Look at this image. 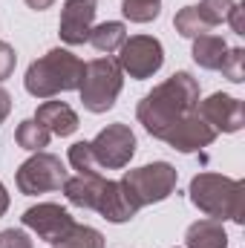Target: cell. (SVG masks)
I'll return each instance as SVG.
<instances>
[{
    "instance_id": "cell-1",
    "label": "cell",
    "mask_w": 245,
    "mask_h": 248,
    "mask_svg": "<svg viewBox=\"0 0 245 248\" xmlns=\"http://www.w3.org/2000/svg\"><path fill=\"white\" fill-rule=\"evenodd\" d=\"M199 107V81L190 72H173L168 81L153 87L136 107L138 124L153 136L165 139L170 127Z\"/></svg>"
},
{
    "instance_id": "cell-2",
    "label": "cell",
    "mask_w": 245,
    "mask_h": 248,
    "mask_svg": "<svg viewBox=\"0 0 245 248\" xmlns=\"http://www.w3.org/2000/svg\"><path fill=\"white\" fill-rule=\"evenodd\" d=\"M84 69H87V63L78 55H72L69 49H49L44 58L29 63L23 87H26L29 95L46 101L58 93L78 90L81 81H84Z\"/></svg>"
},
{
    "instance_id": "cell-3",
    "label": "cell",
    "mask_w": 245,
    "mask_h": 248,
    "mask_svg": "<svg viewBox=\"0 0 245 248\" xmlns=\"http://www.w3.org/2000/svg\"><path fill=\"white\" fill-rule=\"evenodd\" d=\"M190 202L211 219L245 222V185L222 173H199L190 179Z\"/></svg>"
},
{
    "instance_id": "cell-4",
    "label": "cell",
    "mask_w": 245,
    "mask_h": 248,
    "mask_svg": "<svg viewBox=\"0 0 245 248\" xmlns=\"http://www.w3.org/2000/svg\"><path fill=\"white\" fill-rule=\"evenodd\" d=\"M122 87H124V72H122V66H119V61H113L110 55L95 58V61L87 63L84 81L78 87L81 104L90 113H107L116 104Z\"/></svg>"
},
{
    "instance_id": "cell-5",
    "label": "cell",
    "mask_w": 245,
    "mask_h": 248,
    "mask_svg": "<svg viewBox=\"0 0 245 248\" xmlns=\"http://www.w3.org/2000/svg\"><path fill=\"white\" fill-rule=\"evenodd\" d=\"M124 190L130 193L133 205L141 211L144 205H153V202H165L179 182V173L173 165L168 162H153V165H144V168H136V170H127L122 179Z\"/></svg>"
},
{
    "instance_id": "cell-6",
    "label": "cell",
    "mask_w": 245,
    "mask_h": 248,
    "mask_svg": "<svg viewBox=\"0 0 245 248\" xmlns=\"http://www.w3.org/2000/svg\"><path fill=\"white\" fill-rule=\"evenodd\" d=\"M69 179L63 162L55 153H44L38 150L35 156H29L20 168H17V190L26 193V196H38V193H52V190H61L63 182Z\"/></svg>"
},
{
    "instance_id": "cell-7",
    "label": "cell",
    "mask_w": 245,
    "mask_h": 248,
    "mask_svg": "<svg viewBox=\"0 0 245 248\" xmlns=\"http://www.w3.org/2000/svg\"><path fill=\"white\" fill-rule=\"evenodd\" d=\"M90 150L98 162L101 170H122L130 165L133 153H136V133L127 124H107L92 141Z\"/></svg>"
},
{
    "instance_id": "cell-8",
    "label": "cell",
    "mask_w": 245,
    "mask_h": 248,
    "mask_svg": "<svg viewBox=\"0 0 245 248\" xmlns=\"http://www.w3.org/2000/svg\"><path fill=\"white\" fill-rule=\"evenodd\" d=\"M165 63V49L162 41L153 35H133L127 38L119 49V66L136 81H144L150 75H156Z\"/></svg>"
},
{
    "instance_id": "cell-9",
    "label": "cell",
    "mask_w": 245,
    "mask_h": 248,
    "mask_svg": "<svg viewBox=\"0 0 245 248\" xmlns=\"http://www.w3.org/2000/svg\"><path fill=\"white\" fill-rule=\"evenodd\" d=\"M20 219H23V225L29 231H35L49 246H61L63 240L69 237L72 225H75V219L69 217V211L61 208V205H55V202H41V205L23 211Z\"/></svg>"
},
{
    "instance_id": "cell-10",
    "label": "cell",
    "mask_w": 245,
    "mask_h": 248,
    "mask_svg": "<svg viewBox=\"0 0 245 248\" xmlns=\"http://www.w3.org/2000/svg\"><path fill=\"white\" fill-rule=\"evenodd\" d=\"M162 141H168L179 153H196V150H202V147L216 141V130L199 116V110H193V113H187L184 119H179L173 124L170 133Z\"/></svg>"
},
{
    "instance_id": "cell-11",
    "label": "cell",
    "mask_w": 245,
    "mask_h": 248,
    "mask_svg": "<svg viewBox=\"0 0 245 248\" xmlns=\"http://www.w3.org/2000/svg\"><path fill=\"white\" fill-rule=\"evenodd\" d=\"M95 12H98V0H66L61 9V23H58V35L63 44L69 46L87 44Z\"/></svg>"
},
{
    "instance_id": "cell-12",
    "label": "cell",
    "mask_w": 245,
    "mask_h": 248,
    "mask_svg": "<svg viewBox=\"0 0 245 248\" xmlns=\"http://www.w3.org/2000/svg\"><path fill=\"white\" fill-rule=\"evenodd\" d=\"M196 110L216 133H237V130H243V124H245L243 101L234 98V95H225V93L208 95Z\"/></svg>"
},
{
    "instance_id": "cell-13",
    "label": "cell",
    "mask_w": 245,
    "mask_h": 248,
    "mask_svg": "<svg viewBox=\"0 0 245 248\" xmlns=\"http://www.w3.org/2000/svg\"><path fill=\"white\" fill-rule=\"evenodd\" d=\"M95 211H98L107 222H116V225L130 222V219L138 214V208L133 205V199H130V193L124 190V185L122 182H113V179L104 182V190H101V196H98Z\"/></svg>"
},
{
    "instance_id": "cell-14",
    "label": "cell",
    "mask_w": 245,
    "mask_h": 248,
    "mask_svg": "<svg viewBox=\"0 0 245 248\" xmlns=\"http://www.w3.org/2000/svg\"><path fill=\"white\" fill-rule=\"evenodd\" d=\"M104 176L101 173H78V176H69L66 182H63V196H66V202L69 205H75V208H90V211H95V205H98V196H101V190H104Z\"/></svg>"
},
{
    "instance_id": "cell-15",
    "label": "cell",
    "mask_w": 245,
    "mask_h": 248,
    "mask_svg": "<svg viewBox=\"0 0 245 248\" xmlns=\"http://www.w3.org/2000/svg\"><path fill=\"white\" fill-rule=\"evenodd\" d=\"M35 122H41L52 136H72L78 130V116L69 104L63 101H44L35 113Z\"/></svg>"
},
{
    "instance_id": "cell-16",
    "label": "cell",
    "mask_w": 245,
    "mask_h": 248,
    "mask_svg": "<svg viewBox=\"0 0 245 248\" xmlns=\"http://www.w3.org/2000/svg\"><path fill=\"white\" fill-rule=\"evenodd\" d=\"M187 248H228V234L222 228V219H199L184 234Z\"/></svg>"
},
{
    "instance_id": "cell-17",
    "label": "cell",
    "mask_w": 245,
    "mask_h": 248,
    "mask_svg": "<svg viewBox=\"0 0 245 248\" xmlns=\"http://www.w3.org/2000/svg\"><path fill=\"white\" fill-rule=\"evenodd\" d=\"M228 44H225V38H219V35H199V38H193V61L199 63L202 69H219L222 61H225V55H228Z\"/></svg>"
},
{
    "instance_id": "cell-18",
    "label": "cell",
    "mask_w": 245,
    "mask_h": 248,
    "mask_svg": "<svg viewBox=\"0 0 245 248\" xmlns=\"http://www.w3.org/2000/svg\"><path fill=\"white\" fill-rule=\"evenodd\" d=\"M98 52H119L122 44L127 41V26L122 20H107V23H98L90 29V38H87Z\"/></svg>"
},
{
    "instance_id": "cell-19",
    "label": "cell",
    "mask_w": 245,
    "mask_h": 248,
    "mask_svg": "<svg viewBox=\"0 0 245 248\" xmlns=\"http://www.w3.org/2000/svg\"><path fill=\"white\" fill-rule=\"evenodd\" d=\"M49 139H52V133H49L41 122H35V119L20 122L17 124V130H15V141H17L23 150H32V153L44 150V147L49 144Z\"/></svg>"
},
{
    "instance_id": "cell-20",
    "label": "cell",
    "mask_w": 245,
    "mask_h": 248,
    "mask_svg": "<svg viewBox=\"0 0 245 248\" xmlns=\"http://www.w3.org/2000/svg\"><path fill=\"white\" fill-rule=\"evenodd\" d=\"M173 26H176V32L182 35V38H199V35H208L211 29L205 26V20L199 17V12H196V6H184L176 12V17H173Z\"/></svg>"
},
{
    "instance_id": "cell-21",
    "label": "cell",
    "mask_w": 245,
    "mask_h": 248,
    "mask_svg": "<svg viewBox=\"0 0 245 248\" xmlns=\"http://www.w3.org/2000/svg\"><path fill=\"white\" fill-rule=\"evenodd\" d=\"M122 12L130 23H150L162 12V0H124Z\"/></svg>"
},
{
    "instance_id": "cell-22",
    "label": "cell",
    "mask_w": 245,
    "mask_h": 248,
    "mask_svg": "<svg viewBox=\"0 0 245 248\" xmlns=\"http://www.w3.org/2000/svg\"><path fill=\"white\" fill-rule=\"evenodd\" d=\"M234 6H237V0H199L196 12H199V17L205 20V26L214 29V26H219V23L228 20V15H231Z\"/></svg>"
},
{
    "instance_id": "cell-23",
    "label": "cell",
    "mask_w": 245,
    "mask_h": 248,
    "mask_svg": "<svg viewBox=\"0 0 245 248\" xmlns=\"http://www.w3.org/2000/svg\"><path fill=\"white\" fill-rule=\"evenodd\" d=\"M58 248H104V237H101V231L75 222L72 231H69V237H66Z\"/></svg>"
},
{
    "instance_id": "cell-24",
    "label": "cell",
    "mask_w": 245,
    "mask_h": 248,
    "mask_svg": "<svg viewBox=\"0 0 245 248\" xmlns=\"http://www.w3.org/2000/svg\"><path fill=\"white\" fill-rule=\"evenodd\" d=\"M66 159H69V165L78 173H101V168H98V162H95V156L90 150V141H75L69 147V156Z\"/></svg>"
},
{
    "instance_id": "cell-25",
    "label": "cell",
    "mask_w": 245,
    "mask_h": 248,
    "mask_svg": "<svg viewBox=\"0 0 245 248\" xmlns=\"http://www.w3.org/2000/svg\"><path fill=\"white\" fill-rule=\"evenodd\" d=\"M243 63H245V49L243 46H234V49H228V55H225V61H222V75L231 81V84H243L245 81V69H243Z\"/></svg>"
},
{
    "instance_id": "cell-26",
    "label": "cell",
    "mask_w": 245,
    "mask_h": 248,
    "mask_svg": "<svg viewBox=\"0 0 245 248\" xmlns=\"http://www.w3.org/2000/svg\"><path fill=\"white\" fill-rule=\"evenodd\" d=\"M0 248H35V243L29 240L26 231H20V228H6V231H0Z\"/></svg>"
},
{
    "instance_id": "cell-27",
    "label": "cell",
    "mask_w": 245,
    "mask_h": 248,
    "mask_svg": "<svg viewBox=\"0 0 245 248\" xmlns=\"http://www.w3.org/2000/svg\"><path fill=\"white\" fill-rule=\"evenodd\" d=\"M15 63H17L15 49H12L6 41H0V81H6V78L15 72Z\"/></svg>"
},
{
    "instance_id": "cell-28",
    "label": "cell",
    "mask_w": 245,
    "mask_h": 248,
    "mask_svg": "<svg viewBox=\"0 0 245 248\" xmlns=\"http://www.w3.org/2000/svg\"><path fill=\"white\" fill-rule=\"evenodd\" d=\"M225 23H231V29H234L237 35H245V26H243V6H240V3L231 9V15H228V20H225Z\"/></svg>"
},
{
    "instance_id": "cell-29",
    "label": "cell",
    "mask_w": 245,
    "mask_h": 248,
    "mask_svg": "<svg viewBox=\"0 0 245 248\" xmlns=\"http://www.w3.org/2000/svg\"><path fill=\"white\" fill-rule=\"evenodd\" d=\"M9 113H12V95L0 87V124L6 122V116H9Z\"/></svg>"
},
{
    "instance_id": "cell-30",
    "label": "cell",
    "mask_w": 245,
    "mask_h": 248,
    "mask_svg": "<svg viewBox=\"0 0 245 248\" xmlns=\"http://www.w3.org/2000/svg\"><path fill=\"white\" fill-rule=\"evenodd\" d=\"M55 0H26V6L29 9H35V12H44V9H49Z\"/></svg>"
},
{
    "instance_id": "cell-31",
    "label": "cell",
    "mask_w": 245,
    "mask_h": 248,
    "mask_svg": "<svg viewBox=\"0 0 245 248\" xmlns=\"http://www.w3.org/2000/svg\"><path fill=\"white\" fill-rule=\"evenodd\" d=\"M9 211V193H6V187H3V182H0V217Z\"/></svg>"
}]
</instances>
